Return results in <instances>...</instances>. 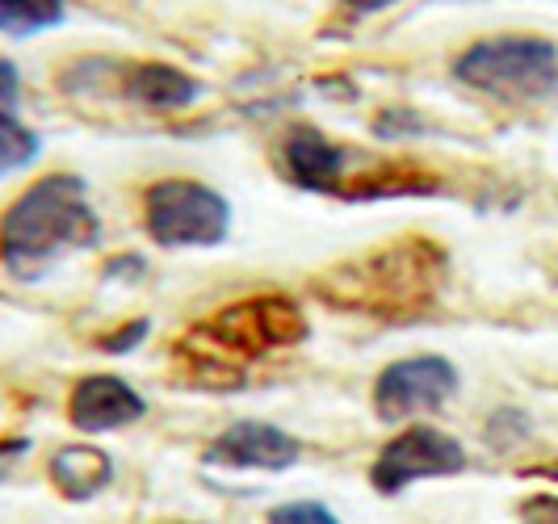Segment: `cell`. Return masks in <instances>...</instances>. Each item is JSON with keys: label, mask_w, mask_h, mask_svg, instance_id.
Wrapping results in <instances>:
<instances>
[{"label": "cell", "mask_w": 558, "mask_h": 524, "mask_svg": "<svg viewBox=\"0 0 558 524\" xmlns=\"http://www.w3.org/2000/svg\"><path fill=\"white\" fill-rule=\"evenodd\" d=\"M307 315L290 294H252L197 319L172 340V369L185 387L206 394L240 390L260 361L299 349L307 340Z\"/></svg>", "instance_id": "obj_1"}, {"label": "cell", "mask_w": 558, "mask_h": 524, "mask_svg": "<svg viewBox=\"0 0 558 524\" xmlns=\"http://www.w3.org/2000/svg\"><path fill=\"white\" fill-rule=\"evenodd\" d=\"M449 277V252L428 235H399L378 248L336 260L311 277V294L340 315H362L374 324L424 319Z\"/></svg>", "instance_id": "obj_2"}, {"label": "cell", "mask_w": 558, "mask_h": 524, "mask_svg": "<svg viewBox=\"0 0 558 524\" xmlns=\"http://www.w3.org/2000/svg\"><path fill=\"white\" fill-rule=\"evenodd\" d=\"M101 240V219L76 172H47L0 215V265L17 281H38L68 252Z\"/></svg>", "instance_id": "obj_3"}, {"label": "cell", "mask_w": 558, "mask_h": 524, "mask_svg": "<svg viewBox=\"0 0 558 524\" xmlns=\"http://www.w3.org/2000/svg\"><path fill=\"white\" fill-rule=\"evenodd\" d=\"M453 81L496 101H542L558 93V47L542 34H492L453 59Z\"/></svg>", "instance_id": "obj_4"}, {"label": "cell", "mask_w": 558, "mask_h": 524, "mask_svg": "<svg viewBox=\"0 0 558 524\" xmlns=\"http://www.w3.org/2000/svg\"><path fill=\"white\" fill-rule=\"evenodd\" d=\"M143 227L160 248H219L231 235V206L202 181L168 176L147 185Z\"/></svg>", "instance_id": "obj_5"}, {"label": "cell", "mask_w": 558, "mask_h": 524, "mask_svg": "<svg viewBox=\"0 0 558 524\" xmlns=\"http://www.w3.org/2000/svg\"><path fill=\"white\" fill-rule=\"evenodd\" d=\"M466 470V449L433 424H412L378 449L369 483L378 496H399L420 478H449Z\"/></svg>", "instance_id": "obj_6"}, {"label": "cell", "mask_w": 558, "mask_h": 524, "mask_svg": "<svg viewBox=\"0 0 558 524\" xmlns=\"http://www.w3.org/2000/svg\"><path fill=\"white\" fill-rule=\"evenodd\" d=\"M458 394V369L449 357L420 353V357L391 361L374 378V412L387 424H403L412 415L437 412Z\"/></svg>", "instance_id": "obj_7"}, {"label": "cell", "mask_w": 558, "mask_h": 524, "mask_svg": "<svg viewBox=\"0 0 558 524\" xmlns=\"http://www.w3.org/2000/svg\"><path fill=\"white\" fill-rule=\"evenodd\" d=\"M303 458V441L290 437L278 424H265V419H240L223 428L215 441L206 444L202 462L219 470H290Z\"/></svg>", "instance_id": "obj_8"}, {"label": "cell", "mask_w": 558, "mask_h": 524, "mask_svg": "<svg viewBox=\"0 0 558 524\" xmlns=\"http://www.w3.org/2000/svg\"><path fill=\"white\" fill-rule=\"evenodd\" d=\"M278 164L290 185L307 190V194H344V147H336L319 126L299 122L290 126L278 143Z\"/></svg>", "instance_id": "obj_9"}, {"label": "cell", "mask_w": 558, "mask_h": 524, "mask_svg": "<svg viewBox=\"0 0 558 524\" xmlns=\"http://www.w3.org/2000/svg\"><path fill=\"white\" fill-rule=\"evenodd\" d=\"M143 394L118 374H88L68 394V424L81 432H113L143 419Z\"/></svg>", "instance_id": "obj_10"}, {"label": "cell", "mask_w": 558, "mask_h": 524, "mask_svg": "<svg viewBox=\"0 0 558 524\" xmlns=\"http://www.w3.org/2000/svg\"><path fill=\"white\" fill-rule=\"evenodd\" d=\"M118 93L135 106H147V110H185L194 106L202 84L172 68V63H156V59H140V63H118Z\"/></svg>", "instance_id": "obj_11"}, {"label": "cell", "mask_w": 558, "mask_h": 524, "mask_svg": "<svg viewBox=\"0 0 558 524\" xmlns=\"http://www.w3.org/2000/svg\"><path fill=\"white\" fill-rule=\"evenodd\" d=\"M47 474H51L59 496L84 503V499L101 496V491L110 487L113 462H110V453L97 449V444H63V449L51 453Z\"/></svg>", "instance_id": "obj_12"}, {"label": "cell", "mask_w": 558, "mask_h": 524, "mask_svg": "<svg viewBox=\"0 0 558 524\" xmlns=\"http://www.w3.org/2000/svg\"><path fill=\"white\" fill-rule=\"evenodd\" d=\"M17 106H22V76L9 59H0V176L34 164L43 151V138L17 118Z\"/></svg>", "instance_id": "obj_13"}, {"label": "cell", "mask_w": 558, "mask_h": 524, "mask_svg": "<svg viewBox=\"0 0 558 524\" xmlns=\"http://www.w3.org/2000/svg\"><path fill=\"white\" fill-rule=\"evenodd\" d=\"M68 17V0H0V34L29 38L56 29Z\"/></svg>", "instance_id": "obj_14"}, {"label": "cell", "mask_w": 558, "mask_h": 524, "mask_svg": "<svg viewBox=\"0 0 558 524\" xmlns=\"http://www.w3.org/2000/svg\"><path fill=\"white\" fill-rule=\"evenodd\" d=\"M269 524H340L324 508V503H311V499H294V503H278L269 512Z\"/></svg>", "instance_id": "obj_15"}, {"label": "cell", "mask_w": 558, "mask_h": 524, "mask_svg": "<svg viewBox=\"0 0 558 524\" xmlns=\"http://www.w3.org/2000/svg\"><path fill=\"white\" fill-rule=\"evenodd\" d=\"M147 319H131V324H122L118 331H110V336H101L97 340V349H106V353H131V349H140L143 336H147Z\"/></svg>", "instance_id": "obj_16"}, {"label": "cell", "mask_w": 558, "mask_h": 524, "mask_svg": "<svg viewBox=\"0 0 558 524\" xmlns=\"http://www.w3.org/2000/svg\"><path fill=\"white\" fill-rule=\"evenodd\" d=\"M521 524H558V496H530L517 508Z\"/></svg>", "instance_id": "obj_17"}, {"label": "cell", "mask_w": 558, "mask_h": 524, "mask_svg": "<svg viewBox=\"0 0 558 524\" xmlns=\"http://www.w3.org/2000/svg\"><path fill=\"white\" fill-rule=\"evenodd\" d=\"M26 453H29L26 437H0V478L9 474V466H13L17 458H26Z\"/></svg>", "instance_id": "obj_18"}, {"label": "cell", "mask_w": 558, "mask_h": 524, "mask_svg": "<svg viewBox=\"0 0 558 524\" xmlns=\"http://www.w3.org/2000/svg\"><path fill=\"white\" fill-rule=\"evenodd\" d=\"M399 0H340V9L349 13V17H369V13H383V9H391Z\"/></svg>", "instance_id": "obj_19"}, {"label": "cell", "mask_w": 558, "mask_h": 524, "mask_svg": "<svg viewBox=\"0 0 558 524\" xmlns=\"http://www.w3.org/2000/svg\"><path fill=\"white\" fill-rule=\"evenodd\" d=\"M521 478H542V483H558V462H550V466H521Z\"/></svg>", "instance_id": "obj_20"}, {"label": "cell", "mask_w": 558, "mask_h": 524, "mask_svg": "<svg viewBox=\"0 0 558 524\" xmlns=\"http://www.w3.org/2000/svg\"><path fill=\"white\" fill-rule=\"evenodd\" d=\"M172 524H190V521H172Z\"/></svg>", "instance_id": "obj_21"}]
</instances>
